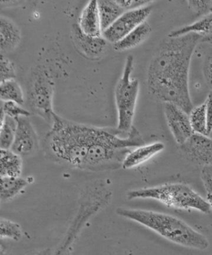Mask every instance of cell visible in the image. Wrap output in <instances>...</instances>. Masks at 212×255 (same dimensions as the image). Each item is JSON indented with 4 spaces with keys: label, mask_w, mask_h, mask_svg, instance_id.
I'll use <instances>...</instances> for the list:
<instances>
[{
    "label": "cell",
    "mask_w": 212,
    "mask_h": 255,
    "mask_svg": "<svg viewBox=\"0 0 212 255\" xmlns=\"http://www.w3.org/2000/svg\"><path fill=\"white\" fill-rule=\"evenodd\" d=\"M98 6L103 32L111 26L126 11L116 1L111 0L98 1Z\"/></svg>",
    "instance_id": "cell-18"
},
{
    "label": "cell",
    "mask_w": 212,
    "mask_h": 255,
    "mask_svg": "<svg viewBox=\"0 0 212 255\" xmlns=\"http://www.w3.org/2000/svg\"><path fill=\"white\" fill-rule=\"evenodd\" d=\"M180 149L194 163L205 166L212 164V138L208 135L194 133L181 145Z\"/></svg>",
    "instance_id": "cell-9"
},
{
    "label": "cell",
    "mask_w": 212,
    "mask_h": 255,
    "mask_svg": "<svg viewBox=\"0 0 212 255\" xmlns=\"http://www.w3.org/2000/svg\"><path fill=\"white\" fill-rule=\"evenodd\" d=\"M164 147L165 146L161 142H155L136 147L127 155L122 164V167L123 169H129L140 166L163 151Z\"/></svg>",
    "instance_id": "cell-13"
},
{
    "label": "cell",
    "mask_w": 212,
    "mask_h": 255,
    "mask_svg": "<svg viewBox=\"0 0 212 255\" xmlns=\"http://www.w3.org/2000/svg\"><path fill=\"white\" fill-rule=\"evenodd\" d=\"M206 105V116L208 122V136L212 131V92L209 94L205 101Z\"/></svg>",
    "instance_id": "cell-29"
},
{
    "label": "cell",
    "mask_w": 212,
    "mask_h": 255,
    "mask_svg": "<svg viewBox=\"0 0 212 255\" xmlns=\"http://www.w3.org/2000/svg\"><path fill=\"white\" fill-rule=\"evenodd\" d=\"M27 185V180L21 177H1V201L6 202L14 198Z\"/></svg>",
    "instance_id": "cell-19"
},
{
    "label": "cell",
    "mask_w": 212,
    "mask_h": 255,
    "mask_svg": "<svg viewBox=\"0 0 212 255\" xmlns=\"http://www.w3.org/2000/svg\"><path fill=\"white\" fill-rule=\"evenodd\" d=\"M204 75L207 84L212 92V53L208 56L204 64Z\"/></svg>",
    "instance_id": "cell-28"
},
{
    "label": "cell",
    "mask_w": 212,
    "mask_h": 255,
    "mask_svg": "<svg viewBox=\"0 0 212 255\" xmlns=\"http://www.w3.org/2000/svg\"><path fill=\"white\" fill-rule=\"evenodd\" d=\"M16 69L13 62L3 54L0 58V82L16 79Z\"/></svg>",
    "instance_id": "cell-25"
},
{
    "label": "cell",
    "mask_w": 212,
    "mask_h": 255,
    "mask_svg": "<svg viewBox=\"0 0 212 255\" xmlns=\"http://www.w3.org/2000/svg\"><path fill=\"white\" fill-rule=\"evenodd\" d=\"M22 236V231L19 224L6 219H0V237L1 239H9L19 241Z\"/></svg>",
    "instance_id": "cell-23"
},
{
    "label": "cell",
    "mask_w": 212,
    "mask_h": 255,
    "mask_svg": "<svg viewBox=\"0 0 212 255\" xmlns=\"http://www.w3.org/2000/svg\"><path fill=\"white\" fill-rule=\"evenodd\" d=\"M55 84L48 71L42 66L32 70L29 101L32 111L52 124L56 116L53 109Z\"/></svg>",
    "instance_id": "cell-6"
},
{
    "label": "cell",
    "mask_w": 212,
    "mask_h": 255,
    "mask_svg": "<svg viewBox=\"0 0 212 255\" xmlns=\"http://www.w3.org/2000/svg\"><path fill=\"white\" fill-rule=\"evenodd\" d=\"M78 26L84 34L92 37H101L102 31L98 1H90L80 15Z\"/></svg>",
    "instance_id": "cell-12"
},
{
    "label": "cell",
    "mask_w": 212,
    "mask_h": 255,
    "mask_svg": "<svg viewBox=\"0 0 212 255\" xmlns=\"http://www.w3.org/2000/svg\"><path fill=\"white\" fill-rule=\"evenodd\" d=\"M189 115L194 132L208 136L206 102H204L200 106L194 107Z\"/></svg>",
    "instance_id": "cell-22"
},
{
    "label": "cell",
    "mask_w": 212,
    "mask_h": 255,
    "mask_svg": "<svg viewBox=\"0 0 212 255\" xmlns=\"http://www.w3.org/2000/svg\"><path fill=\"white\" fill-rule=\"evenodd\" d=\"M21 40V32L18 26L5 16L0 17V49L1 54L12 51Z\"/></svg>",
    "instance_id": "cell-15"
},
{
    "label": "cell",
    "mask_w": 212,
    "mask_h": 255,
    "mask_svg": "<svg viewBox=\"0 0 212 255\" xmlns=\"http://www.w3.org/2000/svg\"><path fill=\"white\" fill-rule=\"evenodd\" d=\"M209 136L211 137L212 138V131L210 134L209 135Z\"/></svg>",
    "instance_id": "cell-33"
},
{
    "label": "cell",
    "mask_w": 212,
    "mask_h": 255,
    "mask_svg": "<svg viewBox=\"0 0 212 255\" xmlns=\"http://www.w3.org/2000/svg\"><path fill=\"white\" fill-rule=\"evenodd\" d=\"M152 11V7L146 5L124 12L111 26L103 32L102 36L113 44L120 41L139 25L146 21Z\"/></svg>",
    "instance_id": "cell-7"
},
{
    "label": "cell",
    "mask_w": 212,
    "mask_h": 255,
    "mask_svg": "<svg viewBox=\"0 0 212 255\" xmlns=\"http://www.w3.org/2000/svg\"><path fill=\"white\" fill-rule=\"evenodd\" d=\"M17 128V121L6 116L0 126V148L11 149Z\"/></svg>",
    "instance_id": "cell-21"
},
{
    "label": "cell",
    "mask_w": 212,
    "mask_h": 255,
    "mask_svg": "<svg viewBox=\"0 0 212 255\" xmlns=\"http://www.w3.org/2000/svg\"><path fill=\"white\" fill-rule=\"evenodd\" d=\"M0 98L3 102H12L21 106L24 103L23 91L15 79L0 82Z\"/></svg>",
    "instance_id": "cell-20"
},
{
    "label": "cell",
    "mask_w": 212,
    "mask_h": 255,
    "mask_svg": "<svg viewBox=\"0 0 212 255\" xmlns=\"http://www.w3.org/2000/svg\"><path fill=\"white\" fill-rule=\"evenodd\" d=\"M102 127L67 121L56 114L44 139L54 158L82 169L89 150L98 139Z\"/></svg>",
    "instance_id": "cell-2"
},
{
    "label": "cell",
    "mask_w": 212,
    "mask_h": 255,
    "mask_svg": "<svg viewBox=\"0 0 212 255\" xmlns=\"http://www.w3.org/2000/svg\"><path fill=\"white\" fill-rule=\"evenodd\" d=\"M0 164L1 177H21L22 157L12 150L1 149Z\"/></svg>",
    "instance_id": "cell-17"
},
{
    "label": "cell",
    "mask_w": 212,
    "mask_h": 255,
    "mask_svg": "<svg viewBox=\"0 0 212 255\" xmlns=\"http://www.w3.org/2000/svg\"><path fill=\"white\" fill-rule=\"evenodd\" d=\"M17 128L11 150L19 156H28L38 147V137L28 117L17 120Z\"/></svg>",
    "instance_id": "cell-10"
},
{
    "label": "cell",
    "mask_w": 212,
    "mask_h": 255,
    "mask_svg": "<svg viewBox=\"0 0 212 255\" xmlns=\"http://www.w3.org/2000/svg\"><path fill=\"white\" fill-rule=\"evenodd\" d=\"M116 212L119 216L141 224L179 246L201 251L209 248L208 239L178 217L160 212L123 207H119Z\"/></svg>",
    "instance_id": "cell-3"
},
{
    "label": "cell",
    "mask_w": 212,
    "mask_h": 255,
    "mask_svg": "<svg viewBox=\"0 0 212 255\" xmlns=\"http://www.w3.org/2000/svg\"><path fill=\"white\" fill-rule=\"evenodd\" d=\"M201 179L208 194H212V164L203 167Z\"/></svg>",
    "instance_id": "cell-27"
},
{
    "label": "cell",
    "mask_w": 212,
    "mask_h": 255,
    "mask_svg": "<svg viewBox=\"0 0 212 255\" xmlns=\"http://www.w3.org/2000/svg\"><path fill=\"white\" fill-rule=\"evenodd\" d=\"M167 124L177 143L182 145L194 133L189 115L183 109L171 103L164 104Z\"/></svg>",
    "instance_id": "cell-8"
},
{
    "label": "cell",
    "mask_w": 212,
    "mask_h": 255,
    "mask_svg": "<svg viewBox=\"0 0 212 255\" xmlns=\"http://www.w3.org/2000/svg\"><path fill=\"white\" fill-rule=\"evenodd\" d=\"M72 37L81 53L90 59H99L106 51L108 42L103 36H87L81 31L78 24H75L72 27Z\"/></svg>",
    "instance_id": "cell-11"
},
{
    "label": "cell",
    "mask_w": 212,
    "mask_h": 255,
    "mask_svg": "<svg viewBox=\"0 0 212 255\" xmlns=\"http://www.w3.org/2000/svg\"><path fill=\"white\" fill-rule=\"evenodd\" d=\"M152 27L148 22H144L133 31L113 44V49L116 51L122 52L134 48L143 43L150 36Z\"/></svg>",
    "instance_id": "cell-16"
},
{
    "label": "cell",
    "mask_w": 212,
    "mask_h": 255,
    "mask_svg": "<svg viewBox=\"0 0 212 255\" xmlns=\"http://www.w3.org/2000/svg\"><path fill=\"white\" fill-rule=\"evenodd\" d=\"M201 37L196 33L164 39L147 72L149 93L158 101L176 105L188 114L194 106L189 91L192 57Z\"/></svg>",
    "instance_id": "cell-1"
},
{
    "label": "cell",
    "mask_w": 212,
    "mask_h": 255,
    "mask_svg": "<svg viewBox=\"0 0 212 255\" xmlns=\"http://www.w3.org/2000/svg\"><path fill=\"white\" fill-rule=\"evenodd\" d=\"M1 109L6 116L17 121L21 117H29L31 113L22 106L12 102H1Z\"/></svg>",
    "instance_id": "cell-24"
},
{
    "label": "cell",
    "mask_w": 212,
    "mask_h": 255,
    "mask_svg": "<svg viewBox=\"0 0 212 255\" xmlns=\"http://www.w3.org/2000/svg\"><path fill=\"white\" fill-rule=\"evenodd\" d=\"M128 200L154 199L165 206L180 210H195L204 214L211 211L210 205L188 185L171 183L133 190L126 194Z\"/></svg>",
    "instance_id": "cell-4"
},
{
    "label": "cell",
    "mask_w": 212,
    "mask_h": 255,
    "mask_svg": "<svg viewBox=\"0 0 212 255\" xmlns=\"http://www.w3.org/2000/svg\"><path fill=\"white\" fill-rule=\"evenodd\" d=\"M189 33L198 34L201 37V42L212 45V12L193 23L171 31L168 37H178Z\"/></svg>",
    "instance_id": "cell-14"
},
{
    "label": "cell",
    "mask_w": 212,
    "mask_h": 255,
    "mask_svg": "<svg viewBox=\"0 0 212 255\" xmlns=\"http://www.w3.org/2000/svg\"><path fill=\"white\" fill-rule=\"evenodd\" d=\"M133 66L134 57L129 55L123 73L114 89V99L118 112L116 128L124 134H128L134 127L133 120L139 91L138 80L131 78Z\"/></svg>",
    "instance_id": "cell-5"
},
{
    "label": "cell",
    "mask_w": 212,
    "mask_h": 255,
    "mask_svg": "<svg viewBox=\"0 0 212 255\" xmlns=\"http://www.w3.org/2000/svg\"><path fill=\"white\" fill-rule=\"evenodd\" d=\"M66 249L59 250L58 252H57L56 254L54 255H66Z\"/></svg>",
    "instance_id": "cell-32"
},
{
    "label": "cell",
    "mask_w": 212,
    "mask_h": 255,
    "mask_svg": "<svg viewBox=\"0 0 212 255\" xmlns=\"http://www.w3.org/2000/svg\"><path fill=\"white\" fill-rule=\"evenodd\" d=\"M26 255H54V254L51 249H44L30 252Z\"/></svg>",
    "instance_id": "cell-30"
},
{
    "label": "cell",
    "mask_w": 212,
    "mask_h": 255,
    "mask_svg": "<svg viewBox=\"0 0 212 255\" xmlns=\"http://www.w3.org/2000/svg\"><path fill=\"white\" fill-rule=\"evenodd\" d=\"M188 6L192 11L199 16H206L212 12L211 1H188Z\"/></svg>",
    "instance_id": "cell-26"
},
{
    "label": "cell",
    "mask_w": 212,
    "mask_h": 255,
    "mask_svg": "<svg viewBox=\"0 0 212 255\" xmlns=\"http://www.w3.org/2000/svg\"><path fill=\"white\" fill-rule=\"evenodd\" d=\"M207 201H208L209 204L210 205L211 209L212 210V194H208V196H207Z\"/></svg>",
    "instance_id": "cell-31"
}]
</instances>
